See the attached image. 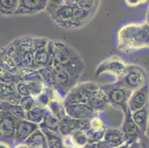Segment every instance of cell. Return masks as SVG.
<instances>
[{
	"instance_id": "cell-31",
	"label": "cell",
	"mask_w": 149,
	"mask_h": 148,
	"mask_svg": "<svg viewBox=\"0 0 149 148\" xmlns=\"http://www.w3.org/2000/svg\"><path fill=\"white\" fill-rule=\"evenodd\" d=\"M48 109L55 117L60 120L64 116H65V110L63 101L57 99H53L48 105Z\"/></svg>"
},
{
	"instance_id": "cell-24",
	"label": "cell",
	"mask_w": 149,
	"mask_h": 148,
	"mask_svg": "<svg viewBox=\"0 0 149 148\" xmlns=\"http://www.w3.org/2000/svg\"><path fill=\"white\" fill-rule=\"evenodd\" d=\"M59 120L53 115L48 108H45L43 120L41 124H39L40 129H45L51 132L58 133Z\"/></svg>"
},
{
	"instance_id": "cell-27",
	"label": "cell",
	"mask_w": 149,
	"mask_h": 148,
	"mask_svg": "<svg viewBox=\"0 0 149 148\" xmlns=\"http://www.w3.org/2000/svg\"><path fill=\"white\" fill-rule=\"evenodd\" d=\"M40 130L45 135L48 148H65L63 137L61 136L59 133H53L45 129Z\"/></svg>"
},
{
	"instance_id": "cell-39",
	"label": "cell",
	"mask_w": 149,
	"mask_h": 148,
	"mask_svg": "<svg viewBox=\"0 0 149 148\" xmlns=\"http://www.w3.org/2000/svg\"><path fill=\"white\" fill-rule=\"evenodd\" d=\"M139 142H140L142 148H149V137H148L146 134L142 135L139 138Z\"/></svg>"
},
{
	"instance_id": "cell-38",
	"label": "cell",
	"mask_w": 149,
	"mask_h": 148,
	"mask_svg": "<svg viewBox=\"0 0 149 148\" xmlns=\"http://www.w3.org/2000/svg\"><path fill=\"white\" fill-rule=\"evenodd\" d=\"M16 88H17V90L19 96L21 97H25V96H31L30 94V90L28 85L25 82V81H20L16 84Z\"/></svg>"
},
{
	"instance_id": "cell-5",
	"label": "cell",
	"mask_w": 149,
	"mask_h": 148,
	"mask_svg": "<svg viewBox=\"0 0 149 148\" xmlns=\"http://www.w3.org/2000/svg\"><path fill=\"white\" fill-rule=\"evenodd\" d=\"M100 87L106 93L110 106L121 110L123 113L128 109V101L132 91L125 88L120 80L112 84L100 85Z\"/></svg>"
},
{
	"instance_id": "cell-23",
	"label": "cell",
	"mask_w": 149,
	"mask_h": 148,
	"mask_svg": "<svg viewBox=\"0 0 149 148\" xmlns=\"http://www.w3.org/2000/svg\"><path fill=\"white\" fill-rule=\"evenodd\" d=\"M0 68L15 74H19L21 70L14 59L5 48L0 52Z\"/></svg>"
},
{
	"instance_id": "cell-18",
	"label": "cell",
	"mask_w": 149,
	"mask_h": 148,
	"mask_svg": "<svg viewBox=\"0 0 149 148\" xmlns=\"http://www.w3.org/2000/svg\"><path fill=\"white\" fill-rule=\"evenodd\" d=\"M21 96L18 93L15 84L0 81V101H8L12 104H19Z\"/></svg>"
},
{
	"instance_id": "cell-34",
	"label": "cell",
	"mask_w": 149,
	"mask_h": 148,
	"mask_svg": "<svg viewBox=\"0 0 149 148\" xmlns=\"http://www.w3.org/2000/svg\"><path fill=\"white\" fill-rule=\"evenodd\" d=\"M100 0H79L77 5L85 10L90 12L92 15H95Z\"/></svg>"
},
{
	"instance_id": "cell-2",
	"label": "cell",
	"mask_w": 149,
	"mask_h": 148,
	"mask_svg": "<svg viewBox=\"0 0 149 148\" xmlns=\"http://www.w3.org/2000/svg\"><path fill=\"white\" fill-rule=\"evenodd\" d=\"M50 16L59 26L65 29L74 30L86 25L92 19L93 15L78 5L65 3Z\"/></svg>"
},
{
	"instance_id": "cell-28",
	"label": "cell",
	"mask_w": 149,
	"mask_h": 148,
	"mask_svg": "<svg viewBox=\"0 0 149 148\" xmlns=\"http://www.w3.org/2000/svg\"><path fill=\"white\" fill-rule=\"evenodd\" d=\"M19 0H0V16L8 17L15 15Z\"/></svg>"
},
{
	"instance_id": "cell-17",
	"label": "cell",
	"mask_w": 149,
	"mask_h": 148,
	"mask_svg": "<svg viewBox=\"0 0 149 148\" xmlns=\"http://www.w3.org/2000/svg\"><path fill=\"white\" fill-rule=\"evenodd\" d=\"M87 104L95 113L105 111L108 106H110L108 96L101 87L91 95Z\"/></svg>"
},
{
	"instance_id": "cell-32",
	"label": "cell",
	"mask_w": 149,
	"mask_h": 148,
	"mask_svg": "<svg viewBox=\"0 0 149 148\" xmlns=\"http://www.w3.org/2000/svg\"><path fill=\"white\" fill-rule=\"evenodd\" d=\"M69 137H70L71 142L79 148L82 147L84 145L88 143L87 135L83 130H81V129L76 130L69 135Z\"/></svg>"
},
{
	"instance_id": "cell-14",
	"label": "cell",
	"mask_w": 149,
	"mask_h": 148,
	"mask_svg": "<svg viewBox=\"0 0 149 148\" xmlns=\"http://www.w3.org/2000/svg\"><path fill=\"white\" fill-rule=\"evenodd\" d=\"M48 0H19V5L15 15L32 16L46 10Z\"/></svg>"
},
{
	"instance_id": "cell-43",
	"label": "cell",
	"mask_w": 149,
	"mask_h": 148,
	"mask_svg": "<svg viewBox=\"0 0 149 148\" xmlns=\"http://www.w3.org/2000/svg\"><path fill=\"white\" fill-rule=\"evenodd\" d=\"M126 4L130 7H135L139 5V2L138 0H125Z\"/></svg>"
},
{
	"instance_id": "cell-29",
	"label": "cell",
	"mask_w": 149,
	"mask_h": 148,
	"mask_svg": "<svg viewBox=\"0 0 149 148\" xmlns=\"http://www.w3.org/2000/svg\"><path fill=\"white\" fill-rule=\"evenodd\" d=\"M64 67L70 76V78L72 79L73 81L77 84V81L85 70V64H84L82 59H80V60L77 61V62L65 66Z\"/></svg>"
},
{
	"instance_id": "cell-22",
	"label": "cell",
	"mask_w": 149,
	"mask_h": 148,
	"mask_svg": "<svg viewBox=\"0 0 149 148\" xmlns=\"http://www.w3.org/2000/svg\"><path fill=\"white\" fill-rule=\"evenodd\" d=\"M133 120L144 134H146L149 126V104L143 108L131 113Z\"/></svg>"
},
{
	"instance_id": "cell-9",
	"label": "cell",
	"mask_w": 149,
	"mask_h": 148,
	"mask_svg": "<svg viewBox=\"0 0 149 148\" xmlns=\"http://www.w3.org/2000/svg\"><path fill=\"white\" fill-rule=\"evenodd\" d=\"M53 50L54 62L63 67L82 59L74 47L60 41H53Z\"/></svg>"
},
{
	"instance_id": "cell-37",
	"label": "cell",
	"mask_w": 149,
	"mask_h": 148,
	"mask_svg": "<svg viewBox=\"0 0 149 148\" xmlns=\"http://www.w3.org/2000/svg\"><path fill=\"white\" fill-rule=\"evenodd\" d=\"M65 0H48V5L46 8V11L48 14L51 15L56 10H57L59 7L64 5Z\"/></svg>"
},
{
	"instance_id": "cell-3",
	"label": "cell",
	"mask_w": 149,
	"mask_h": 148,
	"mask_svg": "<svg viewBox=\"0 0 149 148\" xmlns=\"http://www.w3.org/2000/svg\"><path fill=\"white\" fill-rule=\"evenodd\" d=\"M48 40L49 39L46 38L22 36L10 42L18 56L22 69L30 68L32 57L36 49L45 44Z\"/></svg>"
},
{
	"instance_id": "cell-16",
	"label": "cell",
	"mask_w": 149,
	"mask_h": 148,
	"mask_svg": "<svg viewBox=\"0 0 149 148\" xmlns=\"http://www.w3.org/2000/svg\"><path fill=\"white\" fill-rule=\"evenodd\" d=\"M39 128V124H34L25 119H17L14 145L25 142Z\"/></svg>"
},
{
	"instance_id": "cell-35",
	"label": "cell",
	"mask_w": 149,
	"mask_h": 148,
	"mask_svg": "<svg viewBox=\"0 0 149 148\" xmlns=\"http://www.w3.org/2000/svg\"><path fill=\"white\" fill-rule=\"evenodd\" d=\"M21 81L19 74H15L0 68V81L4 83L16 84Z\"/></svg>"
},
{
	"instance_id": "cell-48",
	"label": "cell",
	"mask_w": 149,
	"mask_h": 148,
	"mask_svg": "<svg viewBox=\"0 0 149 148\" xmlns=\"http://www.w3.org/2000/svg\"><path fill=\"white\" fill-rule=\"evenodd\" d=\"M138 1H139V4H144V3H146L148 0H138Z\"/></svg>"
},
{
	"instance_id": "cell-21",
	"label": "cell",
	"mask_w": 149,
	"mask_h": 148,
	"mask_svg": "<svg viewBox=\"0 0 149 148\" xmlns=\"http://www.w3.org/2000/svg\"><path fill=\"white\" fill-rule=\"evenodd\" d=\"M80 127V120L69 117L65 114L59 120L58 133L62 137L69 136L74 131Z\"/></svg>"
},
{
	"instance_id": "cell-41",
	"label": "cell",
	"mask_w": 149,
	"mask_h": 148,
	"mask_svg": "<svg viewBox=\"0 0 149 148\" xmlns=\"http://www.w3.org/2000/svg\"><path fill=\"white\" fill-rule=\"evenodd\" d=\"M96 145H97V148H114L103 139H101L99 142H96Z\"/></svg>"
},
{
	"instance_id": "cell-7",
	"label": "cell",
	"mask_w": 149,
	"mask_h": 148,
	"mask_svg": "<svg viewBox=\"0 0 149 148\" xmlns=\"http://www.w3.org/2000/svg\"><path fill=\"white\" fill-rule=\"evenodd\" d=\"M120 80L125 88L134 91L148 83L147 73L140 66L127 65L126 73Z\"/></svg>"
},
{
	"instance_id": "cell-13",
	"label": "cell",
	"mask_w": 149,
	"mask_h": 148,
	"mask_svg": "<svg viewBox=\"0 0 149 148\" xmlns=\"http://www.w3.org/2000/svg\"><path fill=\"white\" fill-rule=\"evenodd\" d=\"M123 116L124 117L120 129L125 136L127 144L135 142L138 140L142 135H145L138 127L134 121L133 120L131 112L128 108L123 113Z\"/></svg>"
},
{
	"instance_id": "cell-4",
	"label": "cell",
	"mask_w": 149,
	"mask_h": 148,
	"mask_svg": "<svg viewBox=\"0 0 149 148\" xmlns=\"http://www.w3.org/2000/svg\"><path fill=\"white\" fill-rule=\"evenodd\" d=\"M108 127V121L105 111L94 112L91 116L80 120L79 129L85 133L88 143H96L102 139Z\"/></svg>"
},
{
	"instance_id": "cell-12",
	"label": "cell",
	"mask_w": 149,
	"mask_h": 148,
	"mask_svg": "<svg viewBox=\"0 0 149 148\" xmlns=\"http://www.w3.org/2000/svg\"><path fill=\"white\" fill-rule=\"evenodd\" d=\"M54 62L53 40H48L45 44L36 49L32 57L30 68L38 70L43 67L51 66Z\"/></svg>"
},
{
	"instance_id": "cell-11",
	"label": "cell",
	"mask_w": 149,
	"mask_h": 148,
	"mask_svg": "<svg viewBox=\"0 0 149 148\" xmlns=\"http://www.w3.org/2000/svg\"><path fill=\"white\" fill-rule=\"evenodd\" d=\"M126 69L127 65L125 63L124 61L114 56L101 62L97 66L95 73L97 76L107 73L120 80L126 73Z\"/></svg>"
},
{
	"instance_id": "cell-20",
	"label": "cell",
	"mask_w": 149,
	"mask_h": 148,
	"mask_svg": "<svg viewBox=\"0 0 149 148\" xmlns=\"http://www.w3.org/2000/svg\"><path fill=\"white\" fill-rule=\"evenodd\" d=\"M102 139L114 148L118 147L126 143V138L122 130L116 127H108L104 134Z\"/></svg>"
},
{
	"instance_id": "cell-45",
	"label": "cell",
	"mask_w": 149,
	"mask_h": 148,
	"mask_svg": "<svg viewBox=\"0 0 149 148\" xmlns=\"http://www.w3.org/2000/svg\"><path fill=\"white\" fill-rule=\"evenodd\" d=\"M80 148H97L96 143H88Z\"/></svg>"
},
{
	"instance_id": "cell-49",
	"label": "cell",
	"mask_w": 149,
	"mask_h": 148,
	"mask_svg": "<svg viewBox=\"0 0 149 148\" xmlns=\"http://www.w3.org/2000/svg\"><path fill=\"white\" fill-rule=\"evenodd\" d=\"M148 23H149V8H148Z\"/></svg>"
},
{
	"instance_id": "cell-1",
	"label": "cell",
	"mask_w": 149,
	"mask_h": 148,
	"mask_svg": "<svg viewBox=\"0 0 149 148\" xmlns=\"http://www.w3.org/2000/svg\"><path fill=\"white\" fill-rule=\"evenodd\" d=\"M118 48L130 53L149 47V23H129L121 27L117 34Z\"/></svg>"
},
{
	"instance_id": "cell-42",
	"label": "cell",
	"mask_w": 149,
	"mask_h": 148,
	"mask_svg": "<svg viewBox=\"0 0 149 148\" xmlns=\"http://www.w3.org/2000/svg\"><path fill=\"white\" fill-rule=\"evenodd\" d=\"M127 148H142L141 147L140 142H139V139L135 142H133L131 143L128 144V147Z\"/></svg>"
},
{
	"instance_id": "cell-33",
	"label": "cell",
	"mask_w": 149,
	"mask_h": 148,
	"mask_svg": "<svg viewBox=\"0 0 149 148\" xmlns=\"http://www.w3.org/2000/svg\"><path fill=\"white\" fill-rule=\"evenodd\" d=\"M38 72L41 76L42 79L45 81L46 85L49 88H54V68H53L52 65L40 69V70H38Z\"/></svg>"
},
{
	"instance_id": "cell-8",
	"label": "cell",
	"mask_w": 149,
	"mask_h": 148,
	"mask_svg": "<svg viewBox=\"0 0 149 148\" xmlns=\"http://www.w3.org/2000/svg\"><path fill=\"white\" fill-rule=\"evenodd\" d=\"M54 90L58 96L64 101V98L68 92L77 84L70 78L68 72L62 65L54 62Z\"/></svg>"
},
{
	"instance_id": "cell-15",
	"label": "cell",
	"mask_w": 149,
	"mask_h": 148,
	"mask_svg": "<svg viewBox=\"0 0 149 148\" xmlns=\"http://www.w3.org/2000/svg\"><path fill=\"white\" fill-rule=\"evenodd\" d=\"M149 104L148 83L132 91L128 101V108L131 113L140 110Z\"/></svg>"
},
{
	"instance_id": "cell-25",
	"label": "cell",
	"mask_w": 149,
	"mask_h": 148,
	"mask_svg": "<svg viewBox=\"0 0 149 148\" xmlns=\"http://www.w3.org/2000/svg\"><path fill=\"white\" fill-rule=\"evenodd\" d=\"M25 142L31 148H48L45 135L40 128L36 130Z\"/></svg>"
},
{
	"instance_id": "cell-36",
	"label": "cell",
	"mask_w": 149,
	"mask_h": 148,
	"mask_svg": "<svg viewBox=\"0 0 149 148\" xmlns=\"http://www.w3.org/2000/svg\"><path fill=\"white\" fill-rule=\"evenodd\" d=\"M19 104L25 112L31 110V109L34 108L36 106V102L35 98L32 97L31 96H25V97H22L20 99Z\"/></svg>"
},
{
	"instance_id": "cell-46",
	"label": "cell",
	"mask_w": 149,
	"mask_h": 148,
	"mask_svg": "<svg viewBox=\"0 0 149 148\" xmlns=\"http://www.w3.org/2000/svg\"><path fill=\"white\" fill-rule=\"evenodd\" d=\"M0 148H10V147L9 146H8V145H5V144L1 143V142H0Z\"/></svg>"
},
{
	"instance_id": "cell-6",
	"label": "cell",
	"mask_w": 149,
	"mask_h": 148,
	"mask_svg": "<svg viewBox=\"0 0 149 148\" xmlns=\"http://www.w3.org/2000/svg\"><path fill=\"white\" fill-rule=\"evenodd\" d=\"M100 88V84L95 81H85L73 87L64 98V106L74 104H87L94 92Z\"/></svg>"
},
{
	"instance_id": "cell-44",
	"label": "cell",
	"mask_w": 149,
	"mask_h": 148,
	"mask_svg": "<svg viewBox=\"0 0 149 148\" xmlns=\"http://www.w3.org/2000/svg\"><path fill=\"white\" fill-rule=\"evenodd\" d=\"M13 148H31L29 145H27L25 142H23V143H19L17 144V145H15Z\"/></svg>"
},
{
	"instance_id": "cell-26",
	"label": "cell",
	"mask_w": 149,
	"mask_h": 148,
	"mask_svg": "<svg viewBox=\"0 0 149 148\" xmlns=\"http://www.w3.org/2000/svg\"><path fill=\"white\" fill-rule=\"evenodd\" d=\"M0 110L5 111L17 120L24 119L25 116V112L19 104H12L8 101H0Z\"/></svg>"
},
{
	"instance_id": "cell-19",
	"label": "cell",
	"mask_w": 149,
	"mask_h": 148,
	"mask_svg": "<svg viewBox=\"0 0 149 148\" xmlns=\"http://www.w3.org/2000/svg\"><path fill=\"white\" fill-rule=\"evenodd\" d=\"M65 110L68 116L79 120L85 119L94 113L87 104H74L65 106Z\"/></svg>"
},
{
	"instance_id": "cell-47",
	"label": "cell",
	"mask_w": 149,
	"mask_h": 148,
	"mask_svg": "<svg viewBox=\"0 0 149 148\" xmlns=\"http://www.w3.org/2000/svg\"><path fill=\"white\" fill-rule=\"evenodd\" d=\"M127 147H128V144L125 143L124 144V145H121V146L118 147H116V148H127Z\"/></svg>"
},
{
	"instance_id": "cell-40",
	"label": "cell",
	"mask_w": 149,
	"mask_h": 148,
	"mask_svg": "<svg viewBox=\"0 0 149 148\" xmlns=\"http://www.w3.org/2000/svg\"><path fill=\"white\" fill-rule=\"evenodd\" d=\"M63 142H64L65 148H79L71 142V140H70V138L69 136L64 137V138H63Z\"/></svg>"
},
{
	"instance_id": "cell-10",
	"label": "cell",
	"mask_w": 149,
	"mask_h": 148,
	"mask_svg": "<svg viewBox=\"0 0 149 148\" xmlns=\"http://www.w3.org/2000/svg\"><path fill=\"white\" fill-rule=\"evenodd\" d=\"M17 119L10 114L0 110V142L13 148Z\"/></svg>"
},
{
	"instance_id": "cell-30",
	"label": "cell",
	"mask_w": 149,
	"mask_h": 148,
	"mask_svg": "<svg viewBox=\"0 0 149 148\" xmlns=\"http://www.w3.org/2000/svg\"><path fill=\"white\" fill-rule=\"evenodd\" d=\"M45 108H41L39 106H36L34 108L31 109V110L25 113L24 119L31 122H33L34 124H41L43 118H44Z\"/></svg>"
}]
</instances>
